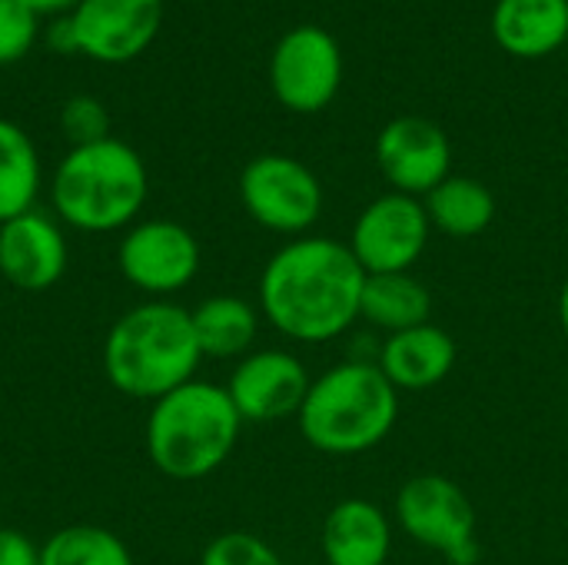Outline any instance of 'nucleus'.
I'll use <instances>...</instances> for the list:
<instances>
[{
  "label": "nucleus",
  "instance_id": "obj_10",
  "mask_svg": "<svg viewBox=\"0 0 568 565\" xmlns=\"http://www.w3.org/2000/svg\"><path fill=\"white\" fill-rule=\"evenodd\" d=\"M429 216L419 196L383 193L353 223L349 250L366 273H409L429 243Z\"/></svg>",
  "mask_w": 568,
  "mask_h": 565
},
{
  "label": "nucleus",
  "instance_id": "obj_17",
  "mask_svg": "<svg viewBox=\"0 0 568 565\" xmlns=\"http://www.w3.org/2000/svg\"><path fill=\"white\" fill-rule=\"evenodd\" d=\"M493 37L513 57H549L568 40V0H499Z\"/></svg>",
  "mask_w": 568,
  "mask_h": 565
},
{
  "label": "nucleus",
  "instance_id": "obj_18",
  "mask_svg": "<svg viewBox=\"0 0 568 565\" xmlns=\"http://www.w3.org/2000/svg\"><path fill=\"white\" fill-rule=\"evenodd\" d=\"M203 360H243L260 336V310L233 293H216L190 310Z\"/></svg>",
  "mask_w": 568,
  "mask_h": 565
},
{
  "label": "nucleus",
  "instance_id": "obj_5",
  "mask_svg": "<svg viewBox=\"0 0 568 565\" xmlns=\"http://www.w3.org/2000/svg\"><path fill=\"white\" fill-rule=\"evenodd\" d=\"M399 420V390L379 363L346 360L310 383L296 413L303 440L326 456H359L376 450Z\"/></svg>",
  "mask_w": 568,
  "mask_h": 565
},
{
  "label": "nucleus",
  "instance_id": "obj_21",
  "mask_svg": "<svg viewBox=\"0 0 568 565\" xmlns=\"http://www.w3.org/2000/svg\"><path fill=\"white\" fill-rule=\"evenodd\" d=\"M40 186L43 167L37 143L20 123L0 117V223L37 210Z\"/></svg>",
  "mask_w": 568,
  "mask_h": 565
},
{
  "label": "nucleus",
  "instance_id": "obj_8",
  "mask_svg": "<svg viewBox=\"0 0 568 565\" xmlns=\"http://www.w3.org/2000/svg\"><path fill=\"white\" fill-rule=\"evenodd\" d=\"M116 270L133 290L150 300H166L196 280L200 240L176 220H136L120 236Z\"/></svg>",
  "mask_w": 568,
  "mask_h": 565
},
{
  "label": "nucleus",
  "instance_id": "obj_23",
  "mask_svg": "<svg viewBox=\"0 0 568 565\" xmlns=\"http://www.w3.org/2000/svg\"><path fill=\"white\" fill-rule=\"evenodd\" d=\"M40 40V13L20 0H0V67L23 60Z\"/></svg>",
  "mask_w": 568,
  "mask_h": 565
},
{
  "label": "nucleus",
  "instance_id": "obj_24",
  "mask_svg": "<svg viewBox=\"0 0 568 565\" xmlns=\"http://www.w3.org/2000/svg\"><path fill=\"white\" fill-rule=\"evenodd\" d=\"M60 130L70 147H87L110 137V113L97 97L77 93L60 107Z\"/></svg>",
  "mask_w": 568,
  "mask_h": 565
},
{
  "label": "nucleus",
  "instance_id": "obj_28",
  "mask_svg": "<svg viewBox=\"0 0 568 565\" xmlns=\"http://www.w3.org/2000/svg\"><path fill=\"white\" fill-rule=\"evenodd\" d=\"M556 310H559V326H562V333H566V340H568V276H566V283H562V290H559V303H556Z\"/></svg>",
  "mask_w": 568,
  "mask_h": 565
},
{
  "label": "nucleus",
  "instance_id": "obj_25",
  "mask_svg": "<svg viewBox=\"0 0 568 565\" xmlns=\"http://www.w3.org/2000/svg\"><path fill=\"white\" fill-rule=\"evenodd\" d=\"M200 565H283V559L253 533H223L203 549Z\"/></svg>",
  "mask_w": 568,
  "mask_h": 565
},
{
  "label": "nucleus",
  "instance_id": "obj_9",
  "mask_svg": "<svg viewBox=\"0 0 568 565\" xmlns=\"http://www.w3.org/2000/svg\"><path fill=\"white\" fill-rule=\"evenodd\" d=\"M343 83V53L329 30L316 23L293 27L270 57V87L290 113L326 110Z\"/></svg>",
  "mask_w": 568,
  "mask_h": 565
},
{
  "label": "nucleus",
  "instance_id": "obj_1",
  "mask_svg": "<svg viewBox=\"0 0 568 565\" xmlns=\"http://www.w3.org/2000/svg\"><path fill=\"white\" fill-rule=\"evenodd\" d=\"M363 283L349 243L296 236L260 273V316L293 343H329L359 320Z\"/></svg>",
  "mask_w": 568,
  "mask_h": 565
},
{
  "label": "nucleus",
  "instance_id": "obj_15",
  "mask_svg": "<svg viewBox=\"0 0 568 565\" xmlns=\"http://www.w3.org/2000/svg\"><path fill=\"white\" fill-rule=\"evenodd\" d=\"M456 360H459L456 340L443 326L423 323L386 336L376 363L396 390L423 393L439 386L456 370Z\"/></svg>",
  "mask_w": 568,
  "mask_h": 565
},
{
  "label": "nucleus",
  "instance_id": "obj_22",
  "mask_svg": "<svg viewBox=\"0 0 568 565\" xmlns=\"http://www.w3.org/2000/svg\"><path fill=\"white\" fill-rule=\"evenodd\" d=\"M40 565H133L130 546L103 526H63L40 546Z\"/></svg>",
  "mask_w": 568,
  "mask_h": 565
},
{
  "label": "nucleus",
  "instance_id": "obj_20",
  "mask_svg": "<svg viewBox=\"0 0 568 565\" xmlns=\"http://www.w3.org/2000/svg\"><path fill=\"white\" fill-rule=\"evenodd\" d=\"M429 226L453 236V240H469L489 230L496 220V196L493 190L476 180V176H446L436 190L423 196Z\"/></svg>",
  "mask_w": 568,
  "mask_h": 565
},
{
  "label": "nucleus",
  "instance_id": "obj_3",
  "mask_svg": "<svg viewBox=\"0 0 568 565\" xmlns=\"http://www.w3.org/2000/svg\"><path fill=\"white\" fill-rule=\"evenodd\" d=\"M150 173L143 157L120 137L70 147L50 176L53 216L80 233H123L146 203Z\"/></svg>",
  "mask_w": 568,
  "mask_h": 565
},
{
  "label": "nucleus",
  "instance_id": "obj_4",
  "mask_svg": "<svg viewBox=\"0 0 568 565\" xmlns=\"http://www.w3.org/2000/svg\"><path fill=\"white\" fill-rule=\"evenodd\" d=\"M243 420L226 386L190 380L150 403L143 443L150 463L176 483H196L216 473L240 443Z\"/></svg>",
  "mask_w": 568,
  "mask_h": 565
},
{
  "label": "nucleus",
  "instance_id": "obj_12",
  "mask_svg": "<svg viewBox=\"0 0 568 565\" xmlns=\"http://www.w3.org/2000/svg\"><path fill=\"white\" fill-rule=\"evenodd\" d=\"M310 370L290 350H253L236 360L226 393L243 423H276L296 416L310 393Z\"/></svg>",
  "mask_w": 568,
  "mask_h": 565
},
{
  "label": "nucleus",
  "instance_id": "obj_14",
  "mask_svg": "<svg viewBox=\"0 0 568 565\" xmlns=\"http://www.w3.org/2000/svg\"><path fill=\"white\" fill-rule=\"evenodd\" d=\"M70 246L63 223L43 210H27L0 223V280L23 293H43L67 273Z\"/></svg>",
  "mask_w": 568,
  "mask_h": 565
},
{
  "label": "nucleus",
  "instance_id": "obj_26",
  "mask_svg": "<svg viewBox=\"0 0 568 565\" xmlns=\"http://www.w3.org/2000/svg\"><path fill=\"white\" fill-rule=\"evenodd\" d=\"M0 565H40V546L20 529H0Z\"/></svg>",
  "mask_w": 568,
  "mask_h": 565
},
{
  "label": "nucleus",
  "instance_id": "obj_6",
  "mask_svg": "<svg viewBox=\"0 0 568 565\" xmlns=\"http://www.w3.org/2000/svg\"><path fill=\"white\" fill-rule=\"evenodd\" d=\"M396 523L399 529L439 553L449 565L479 563V539H476V509L469 496L439 473L413 476L396 493Z\"/></svg>",
  "mask_w": 568,
  "mask_h": 565
},
{
  "label": "nucleus",
  "instance_id": "obj_2",
  "mask_svg": "<svg viewBox=\"0 0 568 565\" xmlns=\"http://www.w3.org/2000/svg\"><path fill=\"white\" fill-rule=\"evenodd\" d=\"M103 376L130 400L160 396L196 380L203 363L190 310L173 300H146L126 310L103 340Z\"/></svg>",
  "mask_w": 568,
  "mask_h": 565
},
{
  "label": "nucleus",
  "instance_id": "obj_7",
  "mask_svg": "<svg viewBox=\"0 0 568 565\" xmlns=\"http://www.w3.org/2000/svg\"><path fill=\"white\" fill-rule=\"evenodd\" d=\"M240 203L256 226L296 240L323 213V183L296 157L260 153L240 173Z\"/></svg>",
  "mask_w": 568,
  "mask_h": 565
},
{
  "label": "nucleus",
  "instance_id": "obj_19",
  "mask_svg": "<svg viewBox=\"0 0 568 565\" xmlns=\"http://www.w3.org/2000/svg\"><path fill=\"white\" fill-rule=\"evenodd\" d=\"M359 320H369L389 336L433 323V293L413 273H366Z\"/></svg>",
  "mask_w": 568,
  "mask_h": 565
},
{
  "label": "nucleus",
  "instance_id": "obj_27",
  "mask_svg": "<svg viewBox=\"0 0 568 565\" xmlns=\"http://www.w3.org/2000/svg\"><path fill=\"white\" fill-rule=\"evenodd\" d=\"M20 3H27L33 13H40V17H63V13H70L80 0H20Z\"/></svg>",
  "mask_w": 568,
  "mask_h": 565
},
{
  "label": "nucleus",
  "instance_id": "obj_13",
  "mask_svg": "<svg viewBox=\"0 0 568 565\" xmlns=\"http://www.w3.org/2000/svg\"><path fill=\"white\" fill-rule=\"evenodd\" d=\"M376 163L389 186L406 196H426L453 167V147L439 123L429 117H396L376 137Z\"/></svg>",
  "mask_w": 568,
  "mask_h": 565
},
{
  "label": "nucleus",
  "instance_id": "obj_16",
  "mask_svg": "<svg viewBox=\"0 0 568 565\" xmlns=\"http://www.w3.org/2000/svg\"><path fill=\"white\" fill-rule=\"evenodd\" d=\"M326 565H386L393 553V523L373 500H339L323 519Z\"/></svg>",
  "mask_w": 568,
  "mask_h": 565
},
{
  "label": "nucleus",
  "instance_id": "obj_11",
  "mask_svg": "<svg viewBox=\"0 0 568 565\" xmlns=\"http://www.w3.org/2000/svg\"><path fill=\"white\" fill-rule=\"evenodd\" d=\"M63 20L73 53L116 67L150 50L163 27V0H80Z\"/></svg>",
  "mask_w": 568,
  "mask_h": 565
}]
</instances>
